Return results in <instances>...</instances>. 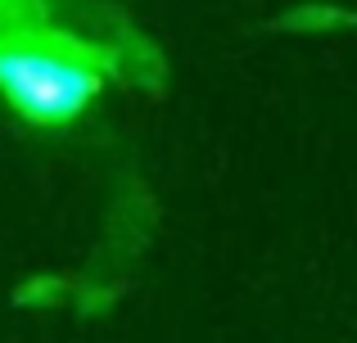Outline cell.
<instances>
[{"label":"cell","instance_id":"3957f363","mask_svg":"<svg viewBox=\"0 0 357 343\" xmlns=\"http://www.w3.org/2000/svg\"><path fill=\"white\" fill-rule=\"evenodd\" d=\"M68 280L63 276H41V280H27L14 289V303H23V308H45V303H63L68 298Z\"/></svg>","mask_w":357,"mask_h":343},{"label":"cell","instance_id":"6da1fadb","mask_svg":"<svg viewBox=\"0 0 357 343\" xmlns=\"http://www.w3.org/2000/svg\"><path fill=\"white\" fill-rule=\"evenodd\" d=\"M63 0H0V99L27 127H68L105 95L109 81L158 90L163 59L127 23L82 32L59 18Z\"/></svg>","mask_w":357,"mask_h":343},{"label":"cell","instance_id":"7a4b0ae2","mask_svg":"<svg viewBox=\"0 0 357 343\" xmlns=\"http://www.w3.org/2000/svg\"><path fill=\"white\" fill-rule=\"evenodd\" d=\"M280 32H331V27H349V9L335 5H298L276 18Z\"/></svg>","mask_w":357,"mask_h":343}]
</instances>
